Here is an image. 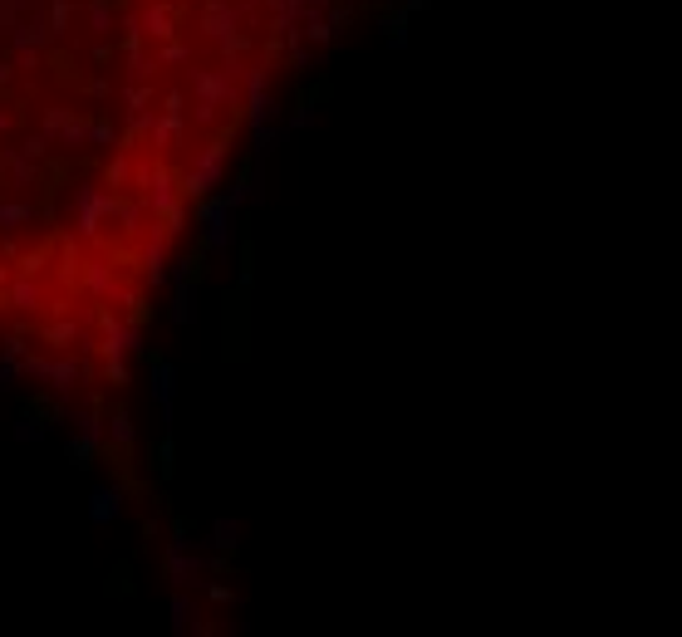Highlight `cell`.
Instances as JSON below:
<instances>
[{
    "label": "cell",
    "instance_id": "cell-1",
    "mask_svg": "<svg viewBox=\"0 0 682 637\" xmlns=\"http://www.w3.org/2000/svg\"><path fill=\"white\" fill-rule=\"evenodd\" d=\"M236 79H241V59H236V50H226V64L221 69H192V94H197V123H216V113L221 108H241V88H236Z\"/></svg>",
    "mask_w": 682,
    "mask_h": 637
},
{
    "label": "cell",
    "instance_id": "cell-2",
    "mask_svg": "<svg viewBox=\"0 0 682 637\" xmlns=\"http://www.w3.org/2000/svg\"><path fill=\"white\" fill-rule=\"evenodd\" d=\"M113 211H118V196L104 191V187H94V181H79V187L69 191V226H74L84 241H94L98 226H104Z\"/></svg>",
    "mask_w": 682,
    "mask_h": 637
},
{
    "label": "cell",
    "instance_id": "cell-3",
    "mask_svg": "<svg viewBox=\"0 0 682 637\" xmlns=\"http://www.w3.org/2000/svg\"><path fill=\"white\" fill-rule=\"evenodd\" d=\"M226 152H231V133H221L216 142H206V148L197 152L192 167H187V177H182V191H187V196H206L212 187H221Z\"/></svg>",
    "mask_w": 682,
    "mask_h": 637
},
{
    "label": "cell",
    "instance_id": "cell-4",
    "mask_svg": "<svg viewBox=\"0 0 682 637\" xmlns=\"http://www.w3.org/2000/svg\"><path fill=\"white\" fill-rule=\"evenodd\" d=\"M20 372H30V378L50 382L59 397H69V393L79 388V378H84V363H79V358H30V353H25V358H20Z\"/></svg>",
    "mask_w": 682,
    "mask_h": 637
},
{
    "label": "cell",
    "instance_id": "cell-5",
    "mask_svg": "<svg viewBox=\"0 0 682 637\" xmlns=\"http://www.w3.org/2000/svg\"><path fill=\"white\" fill-rule=\"evenodd\" d=\"M197 221H202V241L212 255H226L236 241V206H226V196H216V202H206L202 211H197Z\"/></svg>",
    "mask_w": 682,
    "mask_h": 637
},
{
    "label": "cell",
    "instance_id": "cell-6",
    "mask_svg": "<svg viewBox=\"0 0 682 637\" xmlns=\"http://www.w3.org/2000/svg\"><path fill=\"white\" fill-rule=\"evenodd\" d=\"M241 74H245V118H251V133H256V138H266V133H270V118H275V98H270V88H266V64L241 69Z\"/></svg>",
    "mask_w": 682,
    "mask_h": 637
},
{
    "label": "cell",
    "instance_id": "cell-7",
    "mask_svg": "<svg viewBox=\"0 0 682 637\" xmlns=\"http://www.w3.org/2000/svg\"><path fill=\"white\" fill-rule=\"evenodd\" d=\"M202 30L212 35V40H221V50H236L241 44V11H231V0H212L202 15Z\"/></svg>",
    "mask_w": 682,
    "mask_h": 637
},
{
    "label": "cell",
    "instance_id": "cell-8",
    "mask_svg": "<svg viewBox=\"0 0 682 637\" xmlns=\"http://www.w3.org/2000/svg\"><path fill=\"white\" fill-rule=\"evenodd\" d=\"M44 138H50V142H65V148H84L89 123H79L69 108H44Z\"/></svg>",
    "mask_w": 682,
    "mask_h": 637
},
{
    "label": "cell",
    "instance_id": "cell-9",
    "mask_svg": "<svg viewBox=\"0 0 682 637\" xmlns=\"http://www.w3.org/2000/svg\"><path fill=\"white\" fill-rule=\"evenodd\" d=\"M98 349H104V358L108 353H113V358H128V353H138L143 349V329L138 324H118L113 314H104V343H98Z\"/></svg>",
    "mask_w": 682,
    "mask_h": 637
},
{
    "label": "cell",
    "instance_id": "cell-10",
    "mask_svg": "<svg viewBox=\"0 0 682 637\" xmlns=\"http://www.w3.org/2000/svg\"><path fill=\"white\" fill-rule=\"evenodd\" d=\"M50 40H54V35H50V20H44L40 5H35V20H25V25H15V30H11V44H15V54H20L25 64H30Z\"/></svg>",
    "mask_w": 682,
    "mask_h": 637
},
{
    "label": "cell",
    "instance_id": "cell-11",
    "mask_svg": "<svg viewBox=\"0 0 682 637\" xmlns=\"http://www.w3.org/2000/svg\"><path fill=\"white\" fill-rule=\"evenodd\" d=\"M143 187H148V196H143V202H148V211L152 216H162V221H167V216H177V181H172V172H148V177H143Z\"/></svg>",
    "mask_w": 682,
    "mask_h": 637
},
{
    "label": "cell",
    "instance_id": "cell-12",
    "mask_svg": "<svg viewBox=\"0 0 682 637\" xmlns=\"http://www.w3.org/2000/svg\"><path fill=\"white\" fill-rule=\"evenodd\" d=\"M152 397H158L162 422H172V407H177V368L162 358H152Z\"/></svg>",
    "mask_w": 682,
    "mask_h": 637
},
{
    "label": "cell",
    "instance_id": "cell-13",
    "mask_svg": "<svg viewBox=\"0 0 682 637\" xmlns=\"http://www.w3.org/2000/svg\"><path fill=\"white\" fill-rule=\"evenodd\" d=\"M89 525H113L118 515H123V490L118 486H98L94 495H89Z\"/></svg>",
    "mask_w": 682,
    "mask_h": 637
},
{
    "label": "cell",
    "instance_id": "cell-14",
    "mask_svg": "<svg viewBox=\"0 0 682 637\" xmlns=\"http://www.w3.org/2000/svg\"><path fill=\"white\" fill-rule=\"evenodd\" d=\"M143 275H148V285H167V231H152L148 250H143Z\"/></svg>",
    "mask_w": 682,
    "mask_h": 637
},
{
    "label": "cell",
    "instance_id": "cell-15",
    "mask_svg": "<svg viewBox=\"0 0 682 637\" xmlns=\"http://www.w3.org/2000/svg\"><path fill=\"white\" fill-rule=\"evenodd\" d=\"M206 573V564L197 559V554H187V549H167V579L177 588H187V584H197Z\"/></svg>",
    "mask_w": 682,
    "mask_h": 637
},
{
    "label": "cell",
    "instance_id": "cell-16",
    "mask_svg": "<svg viewBox=\"0 0 682 637\" xmlns=\"http://www.w3.org/2000/svg\"><path fill=\"white\" fill-rule=\"evenodd\" d=\"M35 221H40L35 202H5L0 196V231H20V226H35Z\"/></svg>",
    "mask_w": 682,
    "mask_h": 637
},
{
    "label": "cell",
    "instance_id": "cell-17",
    "mask_svg": "<svg viewBox=\"0 0 682 637\" xmlns=\"http://www.w3.org/2000/svg\"><path fill=\"white\" fill-rule=\"evenodd\" d=\"M84 280H89V295H94V299H118V275H113V265H104V260H89Z\"/></svg>",
    "mask_w": 682,
    "mask_h": 637
},
{
    "label": "cell",
    "instance_id": "cell-18",
    "mask_svg": "<svg viewBox=\"0 0 682 637\" xmlns=\"http://www.w3.org/2000/svg\"><path fill=\"white\" fill-rule=\"evenodd\" d=\"M0 167L11 172V181H15V187H30V181H35V162L25 157L20 148H5V152H0Z\"/></svg>",
    "mask_w": 682,
    "mask_h": 637
},
{
    "label": "cell",
    "instance_id": "cell-19",
    "mask_svg": "<svg viewBox=\"0 0 682 637\" xmlns=\"http://www.w3.org/2000/svg\"><path fill=\"white\" fill-rule=\"evenodd\" d=\"M40 11H44V20H50V35H54V40H59V35H69V20H74V0H50V5L40 0Z\"/></svg>",
    "mask_w": 682,
    "mask_h": 637
},
{
    "label": "cell",
    "instance_id": "cell-20",
    "mask_svg": "<svg viewBox=\"0 0 682 637\" xmlns=\"http://www.w3.org/2000/svg\"><path fill=\"white\" fill-rule=\"evenodd\" d=\"M11 304H15V309H25V314H35V309L44 304L40 285H35L30 275H25V280H15V285H11Z\"/></svg>",
    "mask_w": 682,
    "mask_h": 637
},
{
    "label": "cell",
    "instance_id": "cell-21",
    "mask_svg": "<svg viewBox=\"0 0 682 637\" xmlns=\"http://www.w3.org/2000/svg\"><path fill=\"white\" fill-rule=\"evenodd\" d=\"M192 314H197V304H192V285H187V280H177V299H172L167 318H172V324H192Z\"/></svg>",
    "mask_w": 682,
    "mask_h": 637
},
{
    "label": "cell",
    "instance_id": "cell-22",
    "mask_svg": "<svg viewBox=\"0 0 682 637\" xmlns=\"http://www.w3.org/2000/svg\"><path fill=\"white\" fill-rule=\"evenodd\" d=\"M138 30H143V35H152V40H172V15L162 11V5H152V11L138 20Z\"/></svg>",
    "mask_w": 682,
    "mask_h": 637
},
{
    "label": "cell",
    "instance_id": "cell-23",
    "mask_svg": "<svg viewBox=\"0 0 682 637\" xmlns=\"http://www.w3.org/2000/svg\"><path fill=\"white\" fill-rule=\"evenodd\" d=\"M89 30H94V35H108V30H113V0H89Z\"/></svg>",
    "mask_w": 682,
    "mask_h": 637
},
{
    "label": "cell",
    "instance_id": "cell-24",
    "mask_svg": "<svg viewBox=\"0 0 682 637\" xmlns=\"http://www.w3.org/2000/svg\"><path fill=\"white\" fill-rule=\"evenodd\" d=\"M74 426H79V441H89V446H104V422H98L94 412H74Z\"/></svg>",
    "mask_w": 682,
    "mask_h": 637
},
{
    "label": "cell",
    "instance_id": "cell-25",
    "mask_svg": "<svg viewBox=\"0 0 682 637\" xmlns=\"http://www.w3.org/2000/svg\"><path fill=\"white\" fill-rule=\"evenodd\" d=\"M108 436H113L118 451H128V446H133V417L128 412H113V417H108Z\"/></svg>",
    "mask_w": 682,
    "mask_h": 637
},
{
    "label": "cell",
    "instance_id": "cell-26",
    "mask_svg": "<svg viewBox=\"0 0 682 637\" xmlns=\"http://www.w3.org/2000/svg\"><path fill=\"white\" fill-rule=\"evenodd\" d=\"M152 69H158V59H152V54H143L138 50V40H133V50H128V79H152Z\"/></svg>",
    "mask_w": 682,
    "mask_h": 637
},
{
    "label": "cell",
    "instance_id": "cell-27",
    "mask_svg": "<svg viewBox=\"0 0 682 637\" xmlns=\"http://www.w3.org/2000/svg\"><path fill=\"white\" fill-rule=\"evenodd\" d=\"M187 623H192V603H187V594H172V633H187Z\"/></svg>",
    "mask_w": 682,
    "mask_h": 637
},
{
    "label": "cell",
    "instance_id": "cell-28",
    "mask_svg": "<svg viewBox=\"0 0 682 637\" xmlns=\"http://www.w3.org/2000/svg\"><path fill=\"white\" fill-rule=\"evenodd\" d=\"M236 534H241V525H236V520H216L212 525V544H216V549H236Z\"/></svg>",
    "mask_w": 682,
    "mask_h": 637
},
{
    "label": "cell",
    "instance_id": "cell-29",
    "mask_svg": "<svg viewBox=\"0 0 682 637\" xmlns=\"http://www.w3.org/2000/svg\"><path fill=\"white\" fill-rule=\"evenodd\" d=\"M113 123H108V118H94V123H89V138L84 142H94V148H113Z\"/></svg>",
    "mask_w": 682,
    "mask_h": 637
},
{
    "label": "cell",
    "instance_id": "cell-30",
    "mask_svg": "<svg viewBox=\"0 0 682 637\" xmlns=\"http://www.w3.org/2000/svg\"><path fill=\"white\" fill-rule=\"evenodd\" d=\"M384 35H388L393 50H403V44H407V20H403V15H384Z\"/></svg>",
    "mask_w": 682,
    "mask_h": 637
},
{
    "label": "cell",
    "instance_id": "cell-31",
    "mask_svg": "<svg viewBox=\"0 0 682 637\" xmlns=\"http://www.w3.org/2000/svg\"><path fill=\"white\" fill-rule=\"evenodd\" d=\"M15 441H44V422H35V417L15 422Z\"/></svg>",
    "mask_w": 682,
    "mask_h": 637
},
{
    "label": "cell",
    "instance_id": "cell-32",
    "mask_svg": "<svg viewBox=\"0 0 682 637\" xmlns=\"http://www.w3.org/2000/svg\"><path fill=\"white\" fill-rule=\"evenodd\" d=\"M94 451H98V446H89V441H69V461H74L79 471L94 466Z\"/></svg>",
    "mask_w": 682,
    "mask_h": 637
},
{
    "label": "cell",
    "instance_id": "cell-33",
    "mask_svg": "<svg viewBox=\"0 0 682 637\" xmlns=\"http://www.w3.org/2000/svg\"><path fill=\"white\" fill-rule=\"evenodd\" d=\"M152 59H158V64H187V59H192V50H187V44H162V54H152Z\"/></svg>",
    "mask_w": 682,
    "mask_h": 637
},
{
    "label": "cell",
    "instance_id": "cell-34",
    "mask_svg": "<svg viewBox=\"0 0 682 637\" xmlns=\"http://www.w3.org/2000/svg\"><path fill=\"white\" fill-rule=\"evenodd\" d=\"M20 152H25L30 162H40L44 152H50V138H44V133H35V138H25V142H20Z\"/></svg>",
    "mask_w": 682,
    "mask_h": 637
},
{
    "label": "cell",
    "instance_id": "cell-35",
    "mask_svg": "<svg viewBox=\"0 0 682 637\" xmlns=\"http://www.w3.org/2000/svg\"><path fill=\"white\" fill-rule=\"evenodd\" d=\"M69 339H79V329H74V324H69V318H65V324H54V329H50V343H59V349H65Z\"/></svg>",
    "mask_w": 682,
    "mask_h": 637
},
{
    "label": "cell",
    "instance_id": "cell-36",
    "mask_svg": "<svg viewBox=\"0 0 682 637\" xmlns=\"http://www.w3.org/2000/svg\"><path fill=\"white\" fill-rule=\"evenodd\" d=\"M35 5H40V0H0V11H5V15H20V11H35Z\"/></svg>",
    "mask_w": 682,
    "mask_h": 637
},
{
    "label": "cell",
    "instance_id": "cell-37",
    "mask_svg": "<svg viewBox=\"0 0 682 637\" xmlns=\"http://www.w3.org/2000/svg\"><path fill=\"white\" fill-rule=\"evenodd\" d=\"M108 378H113V382H128V368H123V358H113V353H108Z\"/></svg>",
    "mask_w": 682,
    "mask_h": 637
},
{
    "label": "cell",
    "instance_id": "cell-38",
    "mask_svg": "<svg viewBox=\"0 0 682 637\" xmlns=\"http://www.w3.org/2000/svg\"><path fill=\"white\" fill-rule=\"evenodd\" d=\"M158 471H162V476H172V441L158 446Z\"/></svg>",
    "mask_w": 682,
    "mask_h": 637
},
{
    "label": "cell",
    "instance_id": "cell-39",
    "mask_svg": "<svg viewBox=\"0 0 682 637\" xmlns=\"http://www.w3.org/2000/svg\"><path fill=\"white\" fill-rule=\"evenodd\" d=\"M118 216H123V231H138V206H118Z\"/></svg>",
    "mask_w": 682,
    "mask_h": 637
},
{
    "label": "cell",
    "instance_id": "cell-40",
    "mask_svg": "<svg viewBox=\"0 0 682 637\" xmlns=\"http://www.w3.org/2000/svg\"><path fill=\"white\" fill-rule=\"evenodd\" d=\"M15 372H20V363H15V358H5V363H0V388H11V382H15Z\"/></svg>",
    "mask_w": 682,
    "mask_h": 637
},
{
    "label": "cell",
    "instance_id": "cell-41",
    "mask_svg": "<svg viewBox=\"0 0 682 637\" xmlns=\"http://www.w3.org/2000/svg\"><path fill=\"white\" fill-rule=\"evenodd\" d=\"M5 358L20 363V358H25V339H5Z\"/></svg>",
    "mask_w": 682,
    "mask_h": 637
},
{
    "label": "cell",
    "instance_id": "cell-42",
    "mask_svg": "<svg viewBox=\"0 0 682 637\" xmlns=\"http://www.w3.org/2000/svg\"><path fill=\"white\" fill-rule=\"evenodd\" d=\"M0 84H11V64H0Z\"/></svg>",
    "mask_w": 682,
    "mask_h": 637
},
{
    "label": "cell",
    "instance_id": "cell-43",
    "mask_svg": "<svg viewBox=\"0 0 682 637\" xmlns=\"http://www.w3.org/2000/svg\"><path fill=\"white\" fill-rule=\"evenodd\" d=\"M5 127H11V113H5V108H0V133H5Z\"/></svg>",
    "mask_w": 682,
    "mask_h": 637
},
{
    "label": "cell",
    "instance_id": "cell-44",
    "mask_svg": "<svg viewBox=\"0 0 682 637\" xmlns=\"http://www.w3.org/2000/svg\"><path fill=\"white\" fill-rule=\"evenodd\" d=\"M422 5H427V0H407V11H422Z\"/></svg>",
    "mask_w": 682,
    "mask_h": 637
},
{
    "label": "cell",
    "instance_id": "cell-45",
    "mask_svg": "<svg viewBox=\"0 0 682 637\" xmlns=\"http://www.w3.org/2000/svg\"><path fill=\"white\" fill-rule=\"evenodd\" d=\"M0 280H5V265H0Z\"/></svg>",
    "mask_w": 682,
    "mask_h": 637
},
{
    "label": "cell",
    "instance_id": "cell-46",
    "mask_svg": "<svg viewBox=\"0 0 682 637\" xmlns=\"http://www.w3.org/2000/svg\"><path fill=\"white\" fill-rule=\"evenodd\" d=\"M0 187H5V181H0Z\"/></svg>",
    "mask_w": 682,
    "mask_h": 637
}]
</instances>
